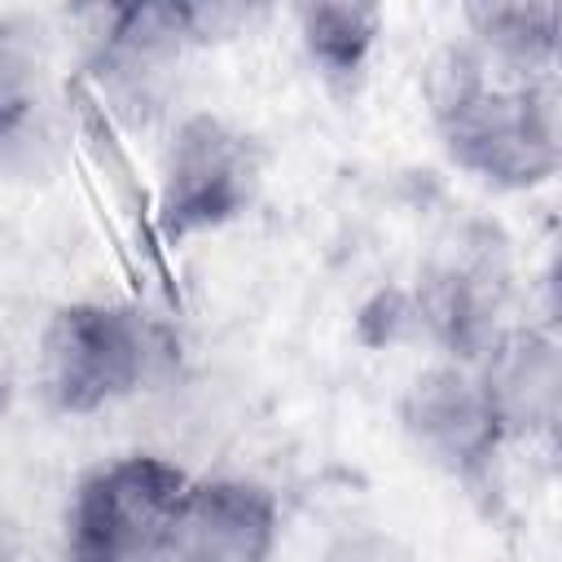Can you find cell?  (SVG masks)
<instances>
[{"mask_svg":"<svg viewBox=\"0 0 562 562\" xmlns=\"http://www.w3.org/2000/svg\"><path fill=\"white\" fill-rule=\"evenodd\" d=\"M193 44V4L105 9L92 44V79L119 119L145 127L154 114H162L176 88V66Z\"/></svg>","mask_w":562,"mask_h":562,"instance_id":"cell-6","label":"cell"},{"mask_svg":"<svg viewBox=\"0 0 562 562\" xmlns=\"http://www.w3.org/2000/svg\"><path fill=\"white\" fill-rule=\"evenodd\" d=\"M189 474L158 452L92 465L61 518L66 562H176V509Z\"/></svg>","mask_w":562,"mask_h":562,"instance_id":"cell-2","label":"cell"},{"mask_svg":"<svg viewBox=\"0 0 562 562\" xmlns=\"http://www.w3.org/2000/svg\"><path fill=\"white\" fill-rule=\"evenodd\" d=\"M299 44L321 75V83L334 97H351L364 83L369 57L382 35V9L360 4V0H321V4H299Z\"/></svg>","mask_w":562,"mask_h":562,"instance_id":"cell-11","label":"cell"},{"mask_svg":"<svg viewBox=\"0 0 562 562\" xmlns=\"http://www.w3.org/2000/svg\"><path fill=\"white\" fill-rule=\"evenodd\" d=\"M57 154V97L44 31L31 18L0 22V171L44 176Z\"/></svg>","mask_w":562,"mask_h":562,"instance_id":"cell-9","label":"cell"},{"mask_svg":"<svg viewBox=\"0 0 562 562\" xmlns=\"http://www.w3.org/2000/svg\"><path fill=\"white\" fill-rule=\"evenodd\" d=\"M413 325L426 329L452 364L474 369L483 351L509 329V255L505 237L487 224H465L422 268L408 299Z\"/></svg>","mask_w":562,"mask_h":562,"instance_id":"cell-5","label":"cell"},{"mask_svg":"<svg viewBox=\"0 0 562 562\" xmlns=\"http://www.w3.org/2000/svg\"><path fill=\"white\" fill-rule=\"evenodd\" d=\"M281 540L272 487L237 474L189 479L176 509V562H268Z\"/></svg>","mask_w":562,"mask_h":562,"instance_id":"cell-8","label":"cell"},{"mask_svg":"<svg viewBox=\"0 0 562 562\" xmlns=\"http://www.w3.org/2000/svg\"><path fill=\"white\" fill-rule=\"evenodd\" d=\"M558 22H562L558 4H470L465 9L470 40L527 70H553Z\"/></svg>","mask_w":562,"mask_h":562,"instance_id":"cell-12","label":"cell"},{"mask_svg":"<svg viewBox=\"0 0 562 562\" xmlns=\"http://www.w3.org/2000/svg\"><path fill=\"white\" fill-rule=\"evenodd\" d=\"M426 97L443 154L474 180L536 189L558 171L553 70H527L461 40L435 57Z\"/></svg>","mask_w":562,"mask_h":562,"instance_id":"cell-1","label":"cell"},{"mask_svg":"<svg viewBox=\"0 0 562 562\" xmlns=\"http://www.w3.org/2000/svg\"><path fill=\"white\" fill-rule=\"evenodd\" d=\"M162 356L154 321L132 303L79 299L48 316L40 338V386L66 417L101 413L136 395Z\"/></svg>","mask_w":562,"mask_h":562,"instance_id":"cell-3","label":"cell"},{"mask_svg":"<svg viewBox=\"0 0 562 562\" xmlns=\"http://www.w3.org/2000/svg\"><path fill=\"white\" fill-rule=\"evenodd\" d=\"M316 562H417V558L400 536L364 527V531H347V536L329 540Z\"/></svg>","mask_w":562,"mask_h":562,"instance_id":"cell-13","label":"cell"},{"mask_svg":"<svg viewBox=\"0 0 562 562\" xmlns=\"http://www.w3.org/2000/svg\"><path fill=\"white\" fill-rule=\"evenodd\" d=\"M263 167L268 154L255 132L211 110L184 114L162 149L158 171L154 220L162 241L176 246L241 220L263 189Z\"/></svg>","mask_w":562,"mask_h":562,"instance_id":"cell-4","label":"cell"},{"mask_svg":"<svg viewBox=\"0 0 562 562\" xmlns=\"http://www.w3.org/2000/svg\"><path fill=\"white\" fill-rule=\"evenodd\" d=\"M400 426L408 443L448 479L479 483L487 479L505 435L483 400L474 369L465 364H430L400 395Z\"/></svg>","mask_w":562,"mask_h":562,"instance_id":"cell-7","label":"cell"},{"mask_svg":"<svg viewBox=\"0 0 562 562\" xmlns=\"http://www.w3.org/2000/svg\"><path fill=\"white\" fill-rule=\"evenodd\" d=\"M9 404H13V378H9V364L0 356V417L9 413Z\"/></svg>","mask_w":562,"mask_h":562,"instance_id":"cell-14","label":"cell"},{"mask_svg":"<svg viewBox=\"0 0 562 562\" xmlns=\"http://www.w3.org/2000/svg\"><path fill=\"white\" fill-rule=\"evenodd\" d=\"M474 378L483 386V400L509 439L549 435L558 422V395H562V356L558 342L540 329L509 325L474 364Z\"/></svg>","mask_w":562,"mask_h":562,"instance_id":"cell-10","label":"cell"}]
</instances>
